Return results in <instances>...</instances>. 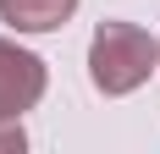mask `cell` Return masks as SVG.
<instances>
[{
  "label": "cell",
  "instance_id": "2",
  "mask_svg": "<svg viewBox=\"0 0 160 154\" xmlns=\"http://www.w3.org/2000/svg\"><path fill=\"white\" fill-rule=\"evenodd\" d=\"M78 0H0V11H6V22L11 28H28V33H39V28H55L66 11H72Z\"/></svg>",
  "mask_w": 160,
  "mask_h": 154
},
{
  "label": "cell",
  "instance_id": "1",
  "mask_svg": "<svg viewBox=\"0 0 160 154\" xmlns=\"http://www.w3.org/2000/svg\"><path fill=\"white\" fill-rule=\"evenodd\" d=\"M144 61H149V44L132 28H116V22L99 28V39H94V77H99V88H127V83H138Z\"/></svg>",
  "mask_w": 160,
  "mask_h": 154
}]
</instances>
